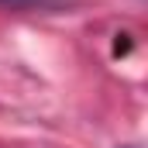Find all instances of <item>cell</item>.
I'll return each instance as SVG.
<instances>
[{
    "mask_svg": "<svg viewBox=\"0 0 148 148\" xmlns=\"http://www.w3.org/2000/svg\"><path fill=\"white\" fill-rule=\"evenodd\" d=\"M0 3H10V7H38V10H45V7H62V0H0Z\"/></svg>",
    "mask_w": 148,
    "mask_h": 148,
    "instance_id": "obj_1",
    "label": "cell"
}]
</instances>
